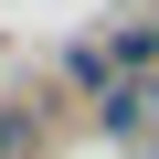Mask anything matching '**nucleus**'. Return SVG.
Segmentation results:
<instances>
[{
  "label": "nucleus",
  "instance_id": "1",
  "mask_svg": "<svg viewBox=\"0 0 159 159\" xmlns=\"http://www.w3.org/2000/svg\"><path fill=\"white\" fill-rule=\"evenodd\" d=\"M96 127H106V138H127V148H148V138H159V106H148V74H117V85L96 96Z\"/></svg>",
  "mask_w": 159,
  "mask_h": 159
},
{
  "label": "nucleus",
  "instance_id": "2",
  "mask_svg": "<svg viewBox=\"0 0 159 159\" xmlns=\"http://www.w3.org/2000/svg\"><path fill=\"white\" fill-rule=\"evenodd\" d=\"M106 53H117V74H159V21H117Z\"/></svg>",
  "mask_w": 159,
  "mask_h": 159
},
{
  "label": "nucleus",
  "instance_id": "3",
  "mask_svg": "<svg viewBox=\"0 0 159 159\" xmlns=\"http://www.w3.org/2000/svg\"><path fill=\"white\" fill-rule=\"evenodd\" d=\"M32 138H43V106L32 96H0V159H32Z\"/></svg>",
  "mask_w": 159,
  "mask_h": 159
},
{
  "label": "nucleus",
  "instance_id": "4",
  "mask_svg": "<svg viewBox=\"0 0 159 159\" xmlns=\"http://www.w3.org/2000/svg\"><path fill=\"white\" fill-rule=\"evenodd\" d=\"M64 74H74V85H96V96H106V85H117V53H106V43H74V53H64Z\"/></svg>",
  "mask_w": 159,
  "mask_h": 159
},
{
  "label": "nucleus",
  "instance_id": "5",
  "mask_svg": "<svg viewBox=\"0 0 159 159\" xmlns=\"http://www.w3.org/2000/svg\"><path fill=\"white\" fill-rule=\"evenodd\" d=\"M148 159H159V138H148Z\"/></svg>",
  "mask_w": 159,
  "mask_h": 159
}]
</instances>
